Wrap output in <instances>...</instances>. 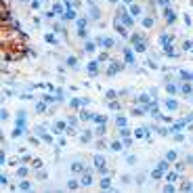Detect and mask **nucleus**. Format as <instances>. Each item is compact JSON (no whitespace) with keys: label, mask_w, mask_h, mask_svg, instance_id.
Masks as SVG:
<instances>
[{"label":"nucleus","mask_w":193,"mask_h":193,"mask_svg":"<svg viewBox=\"0 0 193 193\" xmlns=\"http://www.w3.org/2000/svg\"><path fill=\"white\" fill-rule=\"evenodd\" d=\"M132 46H135V51H139V53H143L145 48H147V46H145V42H143V38H141V36H132Z\"/></svg>","instance_id":"nucleus-1"},{"label":"nucleus","mask_w":193,"mask_h":193,"mask_svg":"<svg viewBox=\"0 0 193 193\" xmlns=\"http://www.w3.org/2000/svg\"><path fill=\"white\" fill-rule=\"evenodd\" d=\"M95 166L101 170L103 174H107V168H105V160H103V155H95Z\"/></svg>","instance_id":"nucleus-2"},{"label":"nucleus","mask_w":193,"mask_h":193,"mask_svg":"<svg viewBox=\"0 0 193 193\" xmlns=\"http://www.w3.org/2000/svg\"><path fill=\"white\" fill-rule=\"evenodd\" d=\"M120 17H122V23H124L126 28H130V25H132V17L124 13V9H120Z\"/></svg>","instance_id":"nucleus-3"},{"label":"nucleus","mask_w":193,"mask_h":193,"mask_svg":"<svg viewBox=\"0 0 193 193\" xmlns=\"http://www.w3.org/2000/svg\"><path fill=\"white\" fill-rule=\"evenodd\" d=\"M166 21H168V25H172L174 21H176V13H174V11L166 9Z\"/></svg>","instance_id":"nucleus-4"},{"label":"nucleus","mask_w":193,"mask_h":193,"mask_svg":"<svg viewBox=\"0 0 193 193\" xmlns=\"http://www.w3.org/2000/svg\"><path fill=\"white\" fill-rule=\"evenodd\" d=\"M120 63H111V65H109V69H107V76H116V74L118 72H120Z\"/></svg>","instance_id":"nucleus-5"},{"label":"nucleus","mask_w":193,"mask_h":193,"mask_svg":"<svg viewBox=\"0 0 193 193\" xmlns=\"http://www.w3.org/2000/svg\"><path fill=\"white\" fill-rule=\"evenodd\" d=\"M82 174H84V176H82V181H80L82 185H90V183H93V176H90V170H84Z\"/></svg>","instance_id":"nucleus-6"},{"label":"nucleus","mask_w":193,"mask_h":193,"mask_svg":"<svg viewBox=\"0 0 193 193\" xmlns=\"http://www.w3.org/2000/svg\"><path fill=\"white\" fill-rule=\"evenodd\" d=\"M88 72H90V76H96V72H99V61H90L88 63Z\"/></svg>","instance_id":"nucleus-7"},{"label":"nucleus","mask_w":193,"mask_h":193,"mask_svg":"<svg viewBox=\"0 0 193 193\" xmlns=\"http://www.w3.org/2000/svg\"><path fill=\"white\" fill-rule=\"evenodd\" d=\"M181 93H183V95H187V96H189V95H193V86H191V84H189V82H185V84H183V86H181Z\"/></svg>","instance_id":"nucleus-8"},{"label":"nucleus","mask_w":193,"mask_h":193,"mask_svg":"<svg viewBox=\"0 0 193 193\" xmlns=\"http://www.w3.org/2000/svg\"><path fill=\"white\" fill-rule=\"evenodd\" d=\"M124 61L126 63H135V57H132V51H130V48H124Z\"/></svg>","instance_id":"nucleus-9"},{"label":"nucleus","mask_w":193,"mask_h":193,"mask_svg":"<svg viewBox=\"0 0 193 193\" xmlns=\"http://www.w3.org/2000/svg\"><path fill=\"white\" fill-rule=\"evenodd\" d=\"M111 44H114V40H111V38H99V46H103V48H109Z\"/></svg>","instance_id":"nucleus-10"},{"label":"nucleus","mask_w":193,"mask_h":193,"mask_svg":"<svg viewBox=\"0 0 193 193\" xmlns=\"http://www.w3.org/2000/svg\"><path fill=\"white\" fill-rule=\"evenodd\" d=\"M176 107H179V103H176L174 99H166V109H170V111H174Z\"/></svg>","instance_id":"nucleus-11"},{"label":"nucleus","mask_w":193,"mask_h":193,"mask_svg":"<svg viewBox=\"0 0 193 193\" xmlns=\"http://www.w3.org/2000/svg\"><path fill=\"white\" fill-rule=\"evenodd\" d=\"M166 90H168L170 95H176V93H179V88H176V84H172V82H168V84H166Z\"/></svg>","instance_id":"nucleus-12"},{"label":"nucleus","mask_w":193,"mask_h":193,"mask_svg":"<svg viewBox=\"0 0 193 193\" xmlns=\"http://www.w3.org/2000/svg\"><path fill=\"white\" fill-rule=\"evenodd\" d=\"M176 179H179V172H168L166 174V181H168V183H174Z\"/></svg>","instance_id":"nucleus-13"},{"label":"nucleus","mask_w":193,"mask_h":193,"mask_svg":"<svg viewBox=\"0 0 193 193\" xmlns=\"http://www.w3.org/2000/svg\"><path fill=\"white\" fill-rule=\"evenodd\" d=\"M72 170H74V172H84V166L80 162H76V164H72Z\"/></svg>","instance_id":"nucleus-14"},{"label":"nucleus","mask_w":193,"mask_h":193,"mask_svg":"<svg viewBox=\"0 0 193 193\" xmlns=\"http://www.w3.org/2000/svg\"><path fill=\"white\" fill-rule=\"evenodd\" d=\"M130 13L135 15V17H137V15H141V7H139V4H130Z\"/></svg>","instance_id":"nucleus-15"},{"label":"nucleus","mask_w":193,"mask_h":193,"mask_svg":"<svg viewBox=\"0 0 193 193\" xmlns=\"http://www.w3.org/2000/svg\"><path fill=\"white\" fill-rule=\"evenodd\" d=\"M90 139H93V135H90V132H82V135H80V141H82V143H88Z\"/></svg>","instance_id":"nucleus-16"},{"label":"nucleus","mask_w":193,"mask_h":193,"mask_svg":"<svg viewBox=\"0 0 193 193\" xmlns=\"http://www.w3.org/2000/svg\"><path fill=\"white\" fill-rule=\"evenodd\" d=\"M116 124H118V126H120V128H124V126H126V118H124V116H118V120H116Z\"/></svg>","instance_id":"nucleus-17"},{"label":"nucleus","mask_w":193,"mask_h":193,"mask_svg":"<svg viewBox=\"0 0 193 193\" xmlns=\"http://www.w3.org/2000/svg\"><path fill=\"white\" fill-rule=\"evenodd\" d=\"M162 172H164V170H162V168H155V170H153V172H151V176H153V179H155V181H158V179H162Z\"/></svg>","instance_id":"nucleus-18"},{"label":"nucleus","mask_w":193,"mask_h":193,"mask_svg":"<svg viewBox=\"0 0 193 193\" xmlns=\"http://www.w3.org/2000/svg\"><path fill=\"white\" fill-rule=\"evenodd\" d=\"M153 25V17H145L143 19V28H151Z\"/></svg>","instance_id":"nucleus-19"},{"label":"nucleus","mask_w":193,"mask_h":193,"mask_svg":"<svg viewBox=\"0 0 193 193\" xmlns=\"http://www.w3.org/2000/svg\"><path fill=\"white\" fill-rule=\"evenodd\" d=\"M164 48H166V55H168V57H172V59L176 57V51H174L172 46H164Z\"/></svg>","instance_id":"nucleus-20"},{"label":"nucleus","mask_w":193,"mask_h":193,"mask_svg":"<svg viewBox=\"0 0 193 193\" xmlns=\"http://www.w3.org/2000/svg\"><path fill=\"white\" fill-rule=\"evenodd\" d=\"M101 187H103V189H111V181H109V179L105 176V179L101 181Z\"/></svg>","instance_id":"nucleus-21"},{"label":"nucleus","mask_w":193,"mask_h":193,"mask_svg":"<svg viewBox=\"0 0 193 193\" xmlns=\"http://www.w3.org/2000/svg\"><path fill=\"white\" fill-rule=\"evenodd\" d=\"M170 42H172V38H170L168 34H164V36H162V44H164V46H170Z\"/></svg>","instance_id":"nucleus-22"},{"label":"nucleus","mask_w":193,"mask_h":193,"mask_svg":"<svg viewBox=\"0 0 193 193\" xmlns=\"http://www.w3.org/2000/svg\"><path fill=\"white\" fill-rule=\"evenodd\" d=\"M166 160H168V162H174L176 160V151H168L166 153Z\"/></svg>","instance_id":"nucleus-23"},{"label":"nucleus","mask_w":193,"mask_h":193,"mask_svg":"<svg viewBox=\"0 0 193 193\" xmlns=\"http://www.w3.org/2000/svg\"><path fill=\"white\" fill-rule=\"evenodd\" d=\"M183 80H193V72H181Z\"/></svg>","instance_id":"nucleus-24"},{"label":"nucleus","mask_w":193,"mask_h":193,"mask_svg":"<svg viewBox=\"0 0 193 193\" xmlns=\"http://www.w3.org/2000/svg\"><path fill=\"white\" fill-rule=\"evenodd\" d=\"M55 130H57V132H63V130H65V122H57Z\"/></svg>","instance_id":"nucleus-25"},{"label":"nucleus","mask_w":193,"mask_h":193,"mask_svg":"<svg viewBox=\"0 0 193 193\" xmlns=\"http://www.w3.org/2000/svg\"><path fill=\"white\" fill-rule=\"evenodd\" d=\"M74 17H76V13H74V9L69 7V9H67V13H65V19H74Z\"/></svg>","instance_id":"nucleus-26"},{"label":"nucleus","mask_w":193,"mask_h":193,"mask_svg":"<svg viewBox=\"0 0 193 193\" xmlns=\"http://www.w3.org/2000/svg\"><path fill=\"white\" fill-rule=\"evenodd\" d=\"M111 149H114V151H120V149H122V143L120 141H114V143H111Z\"/></svg>","instance_id":"nucleus-27"},{"label":"nucleus","mask_w":193,"mask_h":193,"mask_svg":"<svg viewBox=\"0 0 193 193\" xmlns=\"http://www.w3.org/2000/svg\"><path fill=\"white\" fill-rule=\"evenodd\" d=\"M78 181H67V187H69V189H78Z\"/></svg>","instance_id":"nucleus-28"},{"label":"nucleus","mask_w":193,"mask_h":193,"mask_svg":"<svg viewBox=\"0 0 193 193\" xmlns=\"http://www.w3.org/2000/svg\"><path fill=\"white\" fill-rule=\"evenodd\" d=\"M36 111H40V114H44V111H46V103H38V107H36Z\"/></svg>","instance_id":"nucleus-29"},{"label":"nucleus","mask_w":193,"mask_h":193,"mask_svg":"<svg viewBox=\"0 0 193 193\" xmlns=\"http://www.w3.org/2000/svg\"><path fill=\"white\" fill-rule=\"evenodd\" d=\"M193 189V185L189 183V181H185V183H183V191H191Z\"/></svg>","instance_id":"nucleus-30"},{"label":"nucleus","mask_w":193,"mask_h":193,"mask_svg":"<svg viewBox=\"0 0 193 193\" xmlns=\"http://www.w3.org/2000/svg\"><path fill=\"white\" fill-rule=\"evenodd\" d=\"M67 65H72V67H76V65H78V61H76V57H69V59H67Z\"/></svg>","instance_id":"nucleus-31"},{"label":"nucleus","mask_w":193,"mask_h":193,"mask_svg":"<svg viewBox=\"0 0 193 193\" xmlns=\"http://www.w3.org/2000/svg\"><path fill=\"white\" fill-rule=\"evenodd\" d=\"M93 120L96 122V124H105V118H103V116H95Z\"/></svg>","instance_id":"nucleus-32"},{"label":"nucleus","mask_w":193,"mask_h":193,"mask_svg":"<svg viewBox=\"0 0 193 193\" xmlns=\"http://www.w3.org/2000/svg\"><path fill=\"white\" fill-rule=\"evenodd\" d=\"M107 59H109V55H107V53H101V55H99V63L107 61Z\"/></svg>","instance_id":"nucleus-33"},{"label":"nucleus","mask_w":193,"mask_h":193,"mask_svg":"<svg viewBox=\"0 0 193 193\" xmlns=\"http://www.w3.org/2000/svg\"><path fill=\"white\" fill-rule=\"evenodd\" d=\"M19 187H21L23 191H28V189H30V183H28V181H21V185H19Z\"/></svg>","instance_id":"nucleus-34"},{"label":"nucleus","mask_w":193,"mask_h":193,"mask_svg":"<svg viewBox=\"0 0 193 193\" xmlns=\"http://www.w3.org/2000/svg\"><path fill=\"white\" fill-rule=\"evenodd\" d=\"M90 15H93V17L96 19V17H99V9H96V7H93V9H90Z\"/></svg>","instance_id":"nucleus-35"},{"label":"nucleus","mask_w":193,"mask_h":193,"mask_svg":"<svg viewBox=\"0 0 193 193\" xmlns=\"http://www.w3.org/2000/svg\"><path fill=\"white\" fill-rule=\"evenodd\" d=\"M158 168H162V170H168V160H166V162H160V164H158Z\"/></svg>","instance_id":"nucleus-36"},{"label":"nucleus","mask_w":193,"mask_h":193,"mask_svg":"<svg viewBox=\"0 0 193 193\" xmlns=\"http://www.w3.org/2000/svg\"><path fill=\"white\" fill-rule=\"evenodd\" d=\"M164 191H168V193H172V191H176V189H174V185H172V183H168V185H166V189H164Z\"/></svg>","instance_id":"nucleus-37"},{"label":"nucleus","mask_w":193,"mask_h":193,"mask_svg":"<svg viewBox=\"0 0 193 193\" xmlns=\"http://www.w3.org/2000/svg\"><path fill=\"white\" fill-rule=\"evenodd\" d=\"M46 42H51V44H53V42H57V40H55V36H53V34H46Z\"/></svg>","instance_id":"nucleus-38"},{"label":"nucleus","mask_w":193,"mask_h":193,"mask_svg":"<svg viewBox=\"0 0 193 193\" xmlns=\"http://www.w3.org/2000/svg\"><path fill=\"white\" fill-rule=\"evenodd\" d=\"M86 51H88V53L95 51V44H93V42H86Z\"/></svg>","instance_id":"nucleus-39"},{"label":"nucleus","mask_w":193,"mask_h":193,"mask_svg":"<svg viewBox=\"0 0 193 193\" xmlns=\"http://www.w3.org/2000/svg\"><path fill=\"white\" fill-rule=\"evenodd\" d=\"M36 176H38V179H40V181H44V179H46V172H44V170H40V172H38V174H36Z\"/></svg>","instance_id":"nucleus-40"},{"label":"nucleus","mask_w":193,"mask_h":193,"mask_svg":"<svg viewBox=\"0 0 193 193\" xmlns=\"http://www.w3.org/2000/svg\"><path fill=\"white\" fill-rule=\"evenodd\" d=\"M84 25H86V19H78V28H80V30H82V28H84Z\"/></svg>","instance_id":"nucleus-41"},{"label":"nucleus","mask_w":193,"mask_h":193,"mask_svg":"<svg viewBox=\"0 0 193 193\" xmlns=\"http://www.w3.org/2000/svg\"><path fill=\"white\" fill-rule=\"evenodd\" d=\"M109 107H111V109H120V103H118V101H111Z\"/></svg>","instance_id":"nucleus-42"},{"label":"nucleus","mask_w":193,"mask_h":193,"mask_svg":"<svg viewBox=\"0 0 193 193\" xmlns=\"http://www.w3.org/2000/svg\"><path fill=\"white\" fill-rule=\"evenodd\" d=\"M174 141L176 143H183V135H176V132H174Z\"/></svg>","instance_id":"nucleus-43"},{"label":"nucleus","mask_w":193,"mask_h":193,"mask_svg":"<svg viewBox=\"0 0 193 193\" xmlns=\"http://www.w3.org/2000/svg\"><path fill=\"white\" fill-rule=\"evenodd\" d=\"M191 46H193V42H189V40H187V42H185V44H183V48H185V51H189V48H191Z\"/></svg>","instance_id":"nucleus-44"},{"label":"nucleus","mask_w":193,"mask_h":193,"mask_svg":"<svg viewBox=\"0 0 193 193\" xmlns=\"http://www.w3.org/2000/svg\"><path fill=\"white\" fill-rule=\"evenodd\" d=\"M25 174H28V170H25V168H19V176H21V179H23Z\"/></svg>","instance_id":"nucleus-45"},{"label":"nucleus","mask_w":193,"mask_h":193,"mask_svg":"<svg viewBox=\"0 0 193 193\" xmlns=\"http://www.w3.org/2000/svg\"><path fill=\"white\" fill-rule=\"evenodd\" d=\"M158 4H162V7H166V4H168V0H158Z\"/></svg>","instance_id":"nucleus-46"},{"label":"nucleus","mask_w":193,"mask_h":193,"mask_svg":"<svg viewBox=\"0 0 193 193\" xmlns=\"http://www.w3.org/2000/svg\"><path fill=\"white\" fill-rule=\"evenodd\" d=\"M109 2H114V4H116V2H118V0H109Z\"/></svg>","instance_id":"nucleus-47"}]
</instances>
